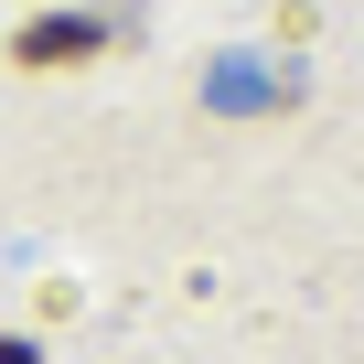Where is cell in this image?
Returning a JSON list of instances; mask_svg holds the SVG:
<instances>
[{
  "mask_svg": "<svg viewBox=\"0 0 364 364\" xmlns=\"http://www.w3.org/2000/svg\"><path fill=\"white\" fill-rule=\"evenodd\" d=\"M107 33L97 22H75V11H54V22H33L22 43H11V65H75V54H97Z\"/></svg>",
  "mask_w": 364,
  "mask_h": 364,
  "instance_id": "6da1fadb",
  "label": "cell"
},
{
  "mask_svg": "<svg viewBox=\"0 0 364 364\" xmlns=\"http://www.w3.org/2000/svg\"><path fill=\"white\" fill-rule=\"evenodd\" d=\"M0 364H33V343H0Z\"/></svg>",
  "mask_w": 364,
  "mask_h": 364,
  "instance_id": "7a4b0ae2",
  "label": "cell"
}]
</instances>
